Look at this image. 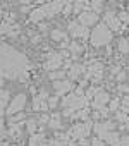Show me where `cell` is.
I'll return each instance as SVG.
<instances>
[{"instance_id":"6da1fadb","label":"cell","mask_w":129,"mask_h":146,"mask_svg":"<svg viewBox=\"0 0 129 146\" xmlns=\"http://www.w3.org/2000/svg\"><path fill=\"white\" fill-rule=\"evenodd\" d=\"M26 58L19 52L12 50L7 45H0V84L5 79H14L24 72Z\"/></svg>"},{"instance_id":"7a4b0ae2","label":"cell","mask_w":129,"mask_h":146,"mask_svg":"<svg viewBox=\"0 0 129 146\" xmlns=\"http://www.w3.org/2000/svg\"><path fill=\"white\" fill-rule=\"evenodd\" d=\"M110 40H112V33H110V29L105 24H98L93 29V33H91V43H93V46H103V45L110 43Z\"/></svg>"},{"instance_id":"3957f363","label":"cell","mask_w":129,"mask_h":146,"mask_svg":"<svg viewBox=\"0 0 129 146\" xmlns=\"http://www.w3.org/2000/svg\"><path fill=\"white\" fill-rule=\"evenodd\" d=\"M26 105V96L24 95H19L16 96L12 102H9V107H7V113L9 115H14V113H19Z\"/></svg>"},{"instance_id":"277c9868","label":"cell","mask_w":129,"mask_h":146,"mask_svg":"<svg viewBox=\"0 0 129 146\" xmlns=\"http://www.w3.org/2000/svg\"><path fill=\"white\" fill-rule=\"evenodd\" d=\"M69 33H71L74 38H86V36H88L86 26H83V24H79V23H71V24H69Z\"/></svg>"},{"instance_id":"5b68a950","label":"cell","mask_w":129,"mask_h":146,"mask_svg":"<svg viewBox=\"0 0 129 146\" xmlns=\"http://www.w3.org/2000/svg\"><path fill=\"white\" fill-rule=\"evenodd\" d=\"M96 21H98V16H96L95 12H83V14L79 16V19H78V23L83 24V26H91V24H95Z\"/></svg>"},{"instance_id":"8992f818","label":"cell","mask_w":129,"mask_h":146,"mask_svg":"<svg viewBox=\"0 0 129 146\" xmlns=\"http://www.w3.org/2000/svg\"><path fill=\"white\" fill-rule=\"evenodd\" d=\"M53 88H55V91L59 93V95H64V93H67L69 90H72V83L71 81H67V79H59V81H55L53 83Z\"/></svg>"},{"instance_id":"52a82bcc","label":"cell","mask_w":129,"mask_h":146,"mask_svg":"<svg viewBox=\"0 0 129 146\" xmlns=\"http://www.w3.org/2000/svg\"><path fill=\"white\" fill-rule=\"evenodd\" d=\"M105 23H107V26H110V29H114V31H119V29H120V21H119V17L114 16V14H110V12L105 16Z\"/></svg>"},{"instance_id":"ba28073f","label":"cell","mask_w":129,"mask_h":146,"mask_svg":"<svg viewBox=\"0 0 129 146\" xmlns=\"http://www.w3.org/2000/svg\"><path fill=\"white\" fill-rule=\"evenodd\" d=\"M108 102V95L107 93H103V91H100L98 95H96V98H95V102H93V105L95 107H102L103 103H107Z\"/></svg>"},{"instance_id":"9c48e42d","label":"cell","mask_w":129,"mask_h":146,"mask_svg":"<svg viewBox=\"0 0 129 146\" xmlns=\"http://www.w3.org/2000/svg\"><path fill=\"white\" fill-rule=\"evenodd\" d=\"M81 65H72L71 67V70H69V79H76L78 76H79V72H81Z\"/></svg>"},{"instance_id":"30bf717a","label":"cell","mask_w":129,"mask_h":146,"mask_svg":"<svg viewBox=\"0 0 129 146\" xmlns=\"http://www.w3.org/2000/svg\"><path fill=\"white\" fill-rule=\"evenodd\" d=\"M7 102H9V91H5V90H0V107L7 105Z\"/></svg>"},{"instance_id":"8fae6325","label":"cell","mask_w":129,"mask_h":146,"mask_svg":"<svg viewBox=\"0 0 129 146\" xmlns=\"http://www.w3.org/2000/svg\"><path fill=\"white\" fill-rule=\"evenodd\" d=\"M119 50L120 52H129V40H120L119 41Z\"/></svg>"},{"instance_id":"7c38bea8","label":"cell","mask_w":129,"mask_h":146,"mask_svg":"<svg viewBox=\"0 0 129 146\" xmlns=\"http://www.w3.org/2000/svg\"><path fill=\"white\" fill-rule=\"evenodd\" d=\"M52 38L53 40H64V38H66V35H64L62 31H59V29H55V31H52Z\"/></svg>"},{"instance_id":"4fadbf2b","label":"cell","mask_w":129,"mask_h":146,"mask_svg":"<svg viewBox=\"0 0 129 146\" xmlns=\"http://www.w3.org/2000/svg\"><path fill=\"white\" fill-rule=\"evenodd\" d=\"M69 48H71L74 53H83V46H81V45H78V43H71V45H69Z\"/></svg>"},{"instance_id":"5bb4252c","label":"cell","mask_w":129,"mask_h":146,"mask_svg":"<svg viewBox=\"0 0 129 146\" xmlns=\"http://www.w3.org/2000/svg\"><path fill=\"white\" fill-rule=\"evenodd\" d=\"M91 7H93V11L100 12V9H102V0H91Z\"/></svg>"},{"instance_id":"9a60e30c","label":"cell","mask_w":129,"mask_h":146,"mask_svg":"<svg viewBox=\"0 0 129 146\" xmlns=\"http://www.w3.org/2000/svg\"><path fill=\"white\" fill-rule=\"evenodd\" d=\"M62 78H64V72H62V70H59V72H50V79H57V81H59V79H62Z\"/></svg>"},{"instance_id":"2e32d148","label":"cell","mask_w":129,"mask_h":146,"mask_svg":"<svg viewBox=\"0 0 129 146\" xmlns=\"http://www.w3.org/2000/svg\"><path fill=\"white\" fill-rule=\"evenodd\" d=\"M119 21H120V23H129V14L120 12V14H119Z\"/></svg>"},{"instance_id":"e0dca14e","label":"cell","mask_w":129,"mask_h":146,"mask_svg":"<svg viewBox=\"0 0 129 146\" xmlns=\"http://www.w3.org/2000/svg\"><path fill=\"white\" fill-rule=\"evenodd\" d=\"M57 103H59V98H57V96H52V98L48 100V107H55Z\"/></svg>"},{"instance_id":"ac0fdd59","label":"cell","mask_w":129,"mask_h":146,"mask_svg":"<svg viewBox=\"0 0 129 146\" xmlns=\"http://www.w3.org/2000/svg\"><path fill=\"white\" fill-rule=\"evenodd\" d=\"M117 146H129V137H124V139H122Z\"/></svg>"},{"instance_id":"d6986e66","label":"cell","mask_w":129,"mask_h":146,"mask_svg":"<svg viewBox=\"0 0 129 146\" xmlns=\"http://www.w3.org/2000/svg\"><path fill=\"white\" fill-rule=\"evenodd\" d=\"M117 105H119V100H114V102L110 103V110H115V108H117Z\"/></svg>"},{"instance_id":"ffe728a7","label":"cell","mask_w":129,"mask_h":146,"mask_svg":"<svg viewBox=\"0 0 129 146\" xmlns=\"http://www.w3.org/2000/svg\"><path fill=\"white\" fill-rule=\"evenodd\" d=\"M120 91H129V84H126V86H120Z\"/></svg>"},{"instance_id":"44dd1931","label":"cell","mask_w":129,"mask_h":146,"mask_svg":"<svg viewBox=\"0 0 129 146\" xmlns=\"http://www.w3.org/2000/svg\"><path fill=\"white\" fill-rule=\"evenodd\" d=\"M2 129H4V120H2V117H0V132H2Z\"/></svg>"},{"instance_id":"7402d4cb","label":"cell","mask_w":129,"mask_h":146,"mask_svg":"<svg viewBox=\"0 0 129 146\" xmlns=\"http://www.w3.org/2000/svg\"><path fill=\"white\" fill-rule=\"evenodd\" d=\"M36 2H40V4H41V2H50V0H36Z\"/></svg>"},{"instance_id":"603a6c76","label":"cell","mask_w":129,"mask_h":146,"mask_svg":"<svg viewBox=\"0 0 129 146\" xmlns=\"http://www.w3.org/2000/svg\"><path fill=\"white\" fill-rule=\"evenodd\" d=\"M0 21H2V14H0Z\"/></svg>"}]
</instances>
